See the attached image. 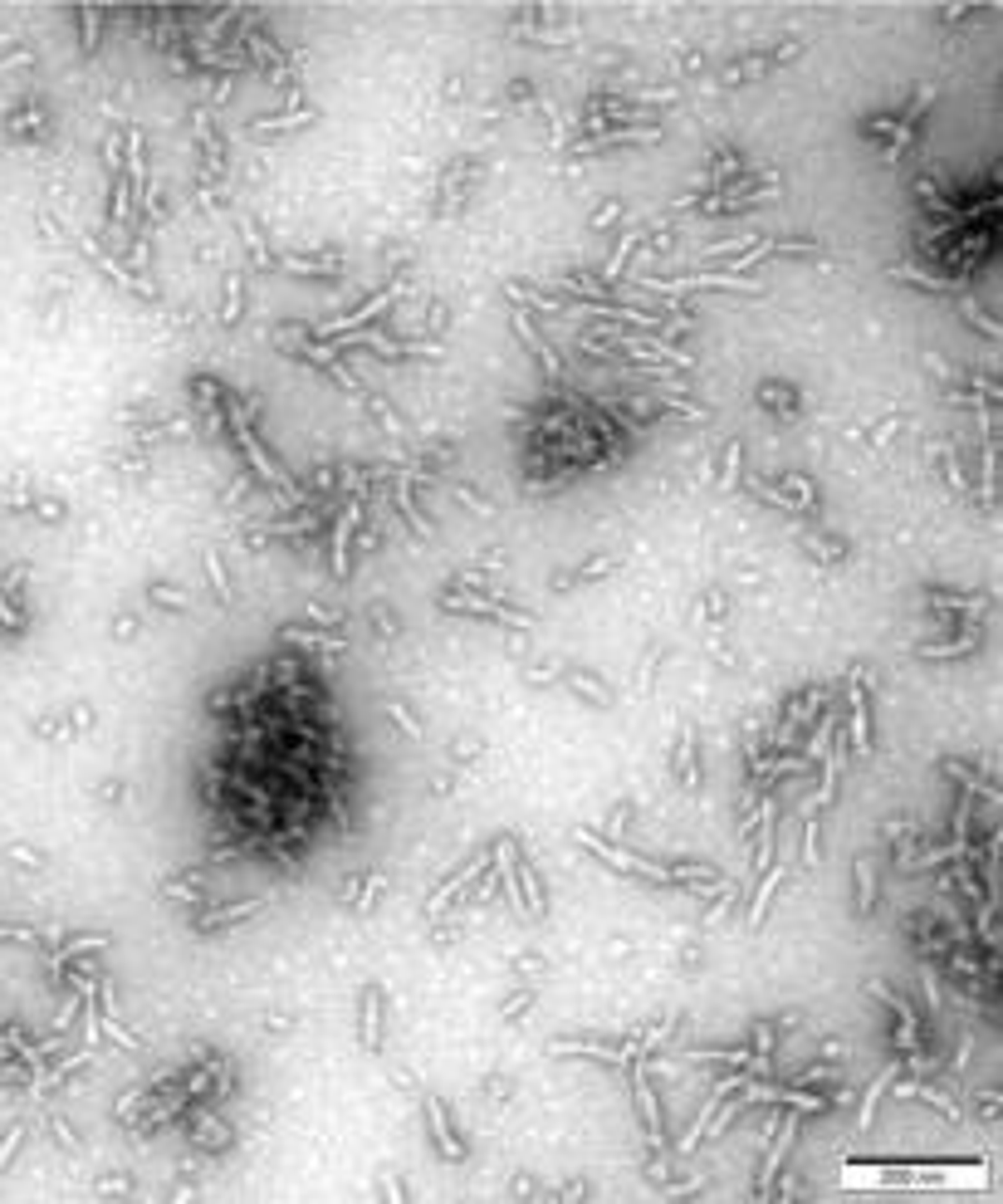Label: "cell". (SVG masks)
Here are the masks:
<instances>
[{
    "label": "cell",
    "instance_id": "6da1fadb",
    "mask_svg": "<svg viewBox=\"0 0 1003 1204\" xmlns=\"http://www.w3.org/2000/svg\"><path fill=\"white\" fill-rule=\"evenodd\" d=\"M426 1126H431V1141H436V1151H441L445 1160H465V1151H471V1146H465L460 1136H456L451 1111H445L441 1096H426Z\"/></svg>",
    "mask_w": 1003,
    "mask_h": 1204
},
{
    "label": "cell",
    "instance_id": "7a4b0ae2",
    "mask_svg": "<svg viewBox=\"0 0 1003 1204\" xmlns=\"http://www.w3.org/2000/svg\"><path fill=\"white\" fill-rule=\"evenodd\" d=\"M451 612H475V617H489V622H504V627H529V612H509L504 602H489V597H465V593H445L441 597Z\"/></svg>",
    "mask_w": 1003,
    "mask_h": 1204
},
{
    "label": "cell",
    "instance_id": "3957f363",
    "mask_svg": "<svg viewBox=\"0 0 1003 1204\" xmlns=\"http://www.w3.org/2000/svg\"><path fill=\"white\" fill-rule=\"evenodd\" d=\"M489 862H495V852H480V857H471V862H465V867H460L451 881H445V887H436V896L426 901V916H441V911L451 906V901H456V896H460V891L471 887V881H475V876L489 867Z\"/></svg>",
    "mask_w": 1003,
    "mask_h": 1204
},
{
    "label": "cell",
    "instance_id": "277c9868",
    "mask_svg": "<svg viewBox=\"0 0 1003 1204\" xmlns=\"http://www.w3.org/2000/svg\"><path fill=\"white\" fill-rule=\"evenodd\" d=\"M397 294H401V285H387V289H382V294H372V299H368V304H362V309H353V314H338V318H328V324L318 329V338H324V333L333 338V333H353V329H362V324H368V318H377L382 309H387V304H392Z\"/></svg>",
    "mask_w": 1003,
    "mask_h": 1204
},
{
    "label": "cell",
    "instance_id": "5b68a950",
    "mask_svg": "<svg viewBox=\"0 0 1003 1204\" xmlns=\"http://www.w3.org/2000/svg\"><path fill=\"white\" fill-rule=\"evenodd\" d=\"M847 700H851V749H857V755H871V720H866V676H862V666L851 671Z\"/></svg>",
    "mask_w": 1003,
    "mask_h": 1204
},
{
    "label": "cell",
    "instance_id": "8992f818",
    "mask_svg": "<svg viewBox=\"0 0 1003 1204\" xmlns=\"http://www.w3.org/2000/svg\"><path fill=\"white\" fill-rule=\"evenodd\" d=\"M774 1131H778V1136H774V1151H768V1160H763L759 1195H774V1175L783 1170V1155H788V1146H793V1136H798V1116H778Z\"/></svg>",
    "mask_w": 1003,
    "mask_h": 1204
},
{
    "label": "cell",
    "instance_id": "52a82bcc",
    "mask_svg": "<svg viewBox=\"0 0 1003 1204\" xmlns=\"http://www.w3.org/2000/svg\"><path fill=\"white\" fill-rule=\"evenodd\" d=\"M798 54V45H783V50H774V54H754V59H739V64H730V69L720 74V83H744V79H759V74H768L774 64H783V59H793Z\"/></svg>",
    "mask_w": 1003,
    "mask_h": 1204
},
{
    "label": "cell",
    "instance_id": "ba28073f",
    "mask_svg": "<svg viewBox=\"0 0 1003 1204\" xmlns=\"http://www.w3.org/2000/svg\"><path fill=\"white\" fill-rule=\"evenodd\" d=\"M357 520H362V505H348L343 520H338V529H333V573H338V578H348V553H353Z\"/></svg>",
    "mask_w": 1003,
    "mask_h": 1204
},
{
    "label": "cell",
    "instance_id": "9c48e42d",
    "mask_svg": "<svg viewBox=\"0 0 1003 1204\" xmlns=\"http://www.w3.org/2000/svg\"><path fill=\"white\" fill-rule=\"evenodd\" d=\"M515 333H519V338H524V343H529V353H533V358H539V368H544V377H548V382H559V358H553V353H548V343H544V338H539V329H533V324H529V314H524V309H519V304H515Z\"/></svg>",
    "mask_w": 1003,
    "mask_h": 1204
},
{
    "label": "cell",
    "instance_id": "30bf717a",
    "mask_svg": "<svg viewBox=\"0 0 1003 1204\" xmlns=\"http://www.w3.org/2000/svg\"><path fill=\"white\" fill-rule=\"evenodd\" d=\"M632 1087H636V1102H642V1116H647V1141L661 1151V1146H666V1131H661V1107H656V1092H651V1082H647L642 1067H636Z\"/></svg>",
    "mask_w": 1003,
    "mask_h": 1204
},
{
    "label": "cell",
    "instance_id": "8fae6325",
    "mask_svg": "<svg viewBox=\"0 0 1003 1204\" xmlns=\"http://www.w3.org/2000/svg\"><path fill=\"white\" fill-rule=\"evenodd\" d=\"M265 901H269V896L236 901V906H221V911H201V916H196V931H221V926H236V920H245V916H254V911H265Z\"/></svg>",
    "mask_w": 1003,
    "mask_h": 1204
},
{
    "label": "cell",
    "instance_id": "7c38bea8",
    "mask_svg": "<svg viewBox=\"0 0 1003 1204\" xmlns=\"http://www.w3.org/2000/svg\"><path fill=\"white\" fill-rule=\"evenodd\" d=\"M362 1048L368 1052L382 1048V989L377 984L362 989Z\"/></svg>",
    "mask_w": 1003,
    "mask_h": 1204
},
{
    "label": "cell",
    "instance_id": "4fadbf2b",
    "mask_svg": "<svg viewBox=\"0 0 1003 1204\" xmlns=\"http://www.w3.org/2000/svg\"><path fill=\"white\" fill-rule=\"evenodd\" d=\"M661 138V127H642V133H597V138H588V142H578L573 153H607V147H627V142H656Z\"/></svg>",
    "mask_w": 1003,
    "mask_h": 1204
},
{
    "label": "cell",
    "instance_id": "5bb4252c",
    "mask_svg": "<svg viewBox=\"0 0 1003 1204\" xmlns=\"http://www.w3.org/2000/svg\"><path fill=\"white\" fill-rule=\"evenodd\" d=\"M559 681H568V685H573V691H578L588 705H612V691H607V685H603V681H592V676H583L578 666H559Z\"/></svg>",
    "mask_w": 1003,
    "mask_h": 1204
},
{
    "label": "cell",
    "instance_id": "9a60e30c",
    "mask_svg": "<svg viewBox=\"0 0 1003 1204\" xmlns=\"http://www.w3.org/2000/svg\"><path fill=\"white\" fill-rule=\"evenodd\" d=\"M475 167H480L475 157H460L451 171H445V206H441V211H456V206H460V197H465V191H471V177H475Z\"/></svg>",
    "mask_w": 1003,
    "mask_h": 1204
},
{
    "label": "cell",
    "instance_id": "2e32d148",
    "mask_svg": "<svg viewBox=\"0 0 1003 1204\" xmlns=\"http://www.w3.org/2000/svg\"><path fill=\"white\" fill-rule=\"evenodd\" d=\"M280 641H294V647H309V652H343L348 641L343 637H328V632H304V627H284Z\"/></svg>",
    "mask_w": 1003,
    "mask_h": 1204
},
{
    "label": "cell",
    "instance_id": "e0dca14e",
    "mask_svg": "<svg viewBox=\"0 0 1003 1204\" xmlns=\"http://www.w3.org/2000/svg\"><path fill=\"white\" fill-rule=\"evenodd\" d=\"M642 235H647L642 226L622 235V245L612 250V260H607V270H603V285H617V279H622V270H627V260H632V250H636V241H642Z\"/></svg>",
    "mask_w": 1003,
    "mask_h": 1204
},
{
    "label": "cell",
    "instance_id": "ac0fdd59",
    "mask_svg": "<svg viewBox=\"0 0 1003 1204\" xmlns=\"http://www.w3.org/2000/svg\"><path fill=\"white\" fill-rule=\"evenodd\" d=\"M895 1096H906V1102H910V1096H915V1102H930L935 1111H945V1116H959V1107L950 1102V1096H940V1092H930L925 1082H910V1078H906L901 1087H895Z\"/></svg>",
    "mask_w": 1003,
    "mask_h": 1204
},
{
    "label": "cell",
    "instance_id": "d6986e66",
    "mask_svg": "<svg viewBox=\"0 0 1003 1204\" xmlns=\"http://www.w3.org/2000/svg\"><path fill=\"white\" fill-rule=\"evenodd\" d=\"M877 906V876H871V857H857V911L871 916Z\"/></svg>",
    "mask_w": 1003,
    "mask_h": 1204
},
{
    "label": "cell",
    "instance_id": "ffe728a7",
    "mask_svg": "<svg viewBox=\"0 0 1003 1204\" xmlns=\"http://www.w3.org/2000/svg\"><path fill=\"white\" fill-rule=\"evenodd\" d=\"M778 881H783V867H774V872H768V876H763V887L754 891V906H749V916H744V920H749V931H754L759 920H763L768 901H774V891H778Z\"/></svg>",
    "mask_w": 1003,
    "mask_h": 1204
},
{
    "label": "cell",
    "instance_id": "44dd1931",
    "mask_svg": "<svg viewBox=\"0 0 1003 1204\" xmlns=\"http://www.w3.org/2000/svg\"><path fill=\"white\" fill-rule=\"evenodd\" d=\"M622 558H592V564H583L578 573H568V578H553V588H578V583H588V578H603V573H612Z\"/></svg>",
    "mask_w": 1003,
    "mask_h": 1204
},
{
    "label": "cell",
    "instance_id": "7402d4cb",
    "mask_svg": "<svg viewBox=\"0 0 1003 1204\" xmlns=\"http://www.w3.org/2000/svg\"><path fill=\"white\" fill-rule=\"evenodd\" d=\"M196 1141L211 1146V1151H221V1146H230V1131H225L211 1111H196Z\"/></svg>",
    "mask_w": 1003,
    "mask_h": 1204
},
{
    "label": "cell",
    "instance_id": "603a6c76",
    "mask_svg": "<svg viewBox=\"0 0 1003 1204\" xmlns=\"http://www.w3.org/2000/svg\"><path fill=\"white\" fill-rule=\"evenodd\" d=\"M397 505H401V514H407V524L416 529V539H431V520L416 509V500H412V490H407V480H401V490H397Z\"/></svg>",
    "mask_w": 1003,
    "mask_h": 1204
},
{
    "label": "cell",
    "instance_id": "cb8c5ba5",
    "mask_svg": "<svg viewBox=\"0 0 1003 1204\" xmlns=\"http://www.w3.org/2000/svg\"><path fill=\"white\" fill-rule=\"evenodd\" d=\"M979 647V627H969L959 641H945V647H921V656H930V661H945V656H965V652H974Z\"/></svg>",
    "mask_w": 1003,
    "mask_h": 1204
},
{
    "label": "cell",
    "instance_id": "d4e9b609",
    "mask_svg": "<svg viewBox=\"0 0 1003 1204\" xmlns=\"http://www.w3.org/2000/svg\"><path fill=\"white\" fill-rule=\"evenodd\" d=\"M519 872H524V911H529V916H544V911H548V906H544V887H539V876H533V867L524 862V857H519Z\"/></svg>",
    "mask_w": 1003,
    "mask_h": 1204
},
{
    "label": "cell",
    "instance_id": "484cf974",
    "mask_svg": "<svg viewBox=\"0 0 1003 1204\" xmlns=\"http://www.w3.org/2000/svg\"><path fill=\"white\" fill-rule=\"evenodd\" d=\"M759 402L774 406V412H793V406H798V392H788L783 382H763V387H759Z\"/></svg>",
    "mask_w": 1003,
    "mask_h": 1204
},
{
    "label": "cell",
    "instance_id": "4316f807",
    "mask_svg": "<svg viewBox=\"0 0 1003 1204\" xmlns=\"http://www.w3.org/2000/svg\"><path fill=\"white\" fill-rule=\"evenodd\" d=\"M695 784H700V773H695V735L686 729V740H680V788L695 793Z\"/></svg>",
    "mask_w": 1003,
    "mask_h": 1204
},
{
    "label": "cell",
    "instance_id": "83f0119b",
    "mask_svg": "<svg viewBox=\"0 0 1003 1204\" xmlns=\"http://www.w3.org/2000/svg\"><path fill=\"white\" fill-rule=\"evenodd\" d=\"M895 1072H901V1067H895V1063H891V1067H886V1072H881V1078H877V1082H871V1092H866V1102H862V1126H871V1116H877V1102H881V1092H886V1087H891V1082H895Z\"/></svg>",
    "mask_w": 1003,
    "mask_h": 1204
},
{
    "label": "cell",
    "instance_id": "f1b7e54d",
    "mask_svg": "<svg viewBox=\"0 0 1003 1204\" xmlns=\"http://www.w3.org/2000/svg\"><path fill=\"white\" fill-rule=\"evenodd\" d=\"M930 608H959V612H979L984 608V597H965V593H930Z\"/></svg>",
    "mask_w": 1003,
    "mask_h": 1204
},
{
    "label": "cell",
    "instance_id": "f546056e",
    "mask_svg": "<svg viewBox=\"0 0 1003 1204\" xmlns=\"http://www.w3.org/2000/svg\"><path fill=\"white\" fill-rule=\"evenodd\" d=\"M313 118V109H298V113H289V118H260V123H250V133H280V127H304Z\"/></svg>",
    "mask_w": 1003,
    "mask_h": 1204
},
{
    "label": "cell",
    "instance_id": "4dcf8cb0",
    "mask_svg": "<svg viewBox=\"0 0 1003 1204\" xmlns=\"http://www.w3.org/2000/svg\"><path fill=\"white\" fill-rule=\"evenodd\" d=\"M10 133L15 138H39V109H35V103H25L20 113H10Z\"/></svg>",
    "mask_w": 1003,
    "mask_h": 1204
},
{
    "label": "cell",
    "instance_id": "1f68e13d",
    "mask_svg": "<svg viewBox=\"0 0 1003 1204\" xmlns=\"http://www.w3.org/2000/svg\"><path fill=\"white\" fill-rule=\"evenodd\" d=\"M739 456H744V446L730 441V450H724V470H720V490H734V480H739Z\"/></svg>",
    "mask_w": 1003,
    "mask_h": 1204
},
{
    "label": "cell",
    "instance_id": "d6a6232c",
    "mask_svg": "<svg viewBox=\"0 0 1003 1204\" xmlns=\"http://www.w3.org/2000/svg\"><path fill=\"white\" fill-rule=\"evenodd\" d=\"M206 568H211V583H216V597L230 602V578H225V568H221V553H216V549H206Z\"/></svg>",
    "mask_w": 1003,
    "mask_h": 1204
},
{
    "label": "cell",
    "instance_id": "836d02e7",
    "mask_svg": "<svg viewBox=\"0 0 1003 1204\" xmlns=\"http://www.w3.org/2000/svg\"><path fill=\"white\" fill-rule=\"evenodd\" d=\"M783 490H793V494H798V509H818V490L807 485L803 476H783Z\"/></svg>",
    "mask_w": 1003,
    "mask_h": 1204
},
{
    "label": "cell",
    "instance_id": "e575fe53",
    "mask_svg": "<svg viewBox=\"0 0 1003 1204\" xmlns=\"http://www.w3.org/2000/svg\"><path fill=\"white\" fill-rule=\"evenodd\" d=\"M79 25H83V50H98V25H103V10H79Z\"/></svg>",
    "mask_w": 1003,
    "mask_h": 1204
},
{
    "label": "cell",
    "instance_id": "d590c367",
    "mask_svg": "<svg viewBox=\"0 0 1003 1204\" xmlns=\"http://www.w3.org/2000/svg\"><path fill=\"white\" fill-rule=\"evenodd\" d=\"M240 318V274L225 279V324H236Z\"/></svg>",
    "mask_w": 1003,
    "mask_h": 1204
},
{
    "label": "cell",
    "instance_id": "8d00e7d4",
    "mask_svg": "<svg viewBox=\"0 0 1003 1204\" xmlns=\"http://www.w3.org/2000/svg\"><path fill=\"white\" fill-rule=\"evenodd\" d=\"M362 397H368V402H372V412H377V417H382V426H387V432H401V421H397V412H392V406H387V402H382V397H377V392H362Z\"/></svg>",
    "mask_w": 1003,
    "mask_h": 1204
},
{
    "label": "cell",
    "instance_id": "74e56055",
    "mask_svg": "<svg viewBox=\"0 0 1003 1204\" xmlns=\"http://www.w3.org/2000/svg\"><path fill=\"white\" fill-rule=\"evenodd\" d=\"M803 862H818V818H807V832H803Z\"/></svg>",
    "mask_w": 1003,
    "mask_h": 1204
},
{
    "label": "cell",
    "instance_id": "f35d334b",
    "mask_svg": "<svg viewBox=\"0 0 1003 1204\" xmlns=\"http://www.w3.org/2000/svg\"><path fill=\"white\" fill-rule=\"evenodd\" d=\"M387 715H392V720H397V725H401V729H407V735H412V740H421V725H416V720H412V715H407V711H401V705H387Z\"/></svg>",
    "mask_w": 1003,
    "mask_h": 1204
},
{
    "label": "cell",
    "instance_id": "ab89813d",
    "mask_svg": "<svg viewBox=\"0 0 1003 1204\" xmlns=\"http://www.w3.org/2000/svg\"><path fill=\"white\" fill-rule=\"evenodd\" d=\"M153 597L167 602V608H186V593H177V588H153Z\"/></svg>",
    "mask_w": 1003,
    "mask_h": 1204
},
{
    "label": "cell",
    "instance_id": "60d3db41",
    "mask_svg": "<svg viewBox=\"0 0 1003 1204\" xmlns=\"http://www.w3.org/2000/svg\"><path fill=\"white\" fill-rule=\"evenodd\" d=\"M617 211H622V201H612V206H607V211H603V216H592V226H597V230H603V226H607V221H612V216H617Z\"/></svg>",
    "mask_w": 1003,
    "mask_h": 1204
}]
</instances>
